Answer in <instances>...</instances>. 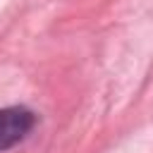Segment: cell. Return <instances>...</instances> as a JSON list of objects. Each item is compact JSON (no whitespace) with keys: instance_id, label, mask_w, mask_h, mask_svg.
Returning a JSON list of instances; mask_svg holds the SVG:
<instances>
[{"instance_id":"cell-1","label":"cell","mask_w":153,"mask_h":153,"mask_svg":"<svg viewBox=\"0 0 153 153\" xmlns=\"http://www.w3.org/2000/svg\"><path fill=\"white\" fill-rule=\"evenodd\" d=\"M36 115L26 108H2L0 110V151L12 148L14 143H19L31 129H33Z\"/></svg>"}]
</instances>
